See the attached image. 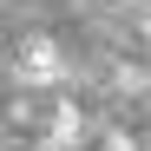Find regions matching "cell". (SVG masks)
Returning <instances> with one entry per match:
<instances>
[{"label":"cell","instance_id":"cell-5","mask_svg":"<svg viewBox=\"0 0 151 151\" xmlns=\"http://www.w3.org/2000/svg\"><path fill=\"white\" fill-rule=\"evenodd\" d=\"M138 151H151V145H138Z\"/></svg>","mask_w":151,"mask_h":151},{"label":"cell","instance_id":"cell-1","mask_svg":"<svg viewBox=\"0 0 151 151\" xmlns=\"http://www.w3.org/2000/svg\"><path fill=\"white\" fill-rule=\"evenodd\" d=\"M13 79L20 86H59L66 79V53H59L53 40H27L20 59H13Z\"/></svg>","mask_w":151,"mask_h":151},{"label":"cell","instance_id":"cell-4","mask_svg":"<svg viewBox=\"0 0 151 151\" xmlns=\"http://www.w3.org/2000/svg\"><path fill=\"white\" fill-rule=\"evenodd\" d=\"M105 151H138V138H125V132H112V138H105Z\"/></svg>","mask_w":151,"mask_h":151},{"label":"cell","instance_id":"cell-2","mask_svg":"<svg viewBox=\"0 0 151 151\" xmlns=\"http://www.w3.org/2000/svg\"><path fill=\"white\" fill-rule=\"evenodd\" d=\"M79 132H86V118H79V105L66 99V105L53 112V138H46V151H59V145H79Z\"/></svg>","mask_w":151,"mask_h":151},{"label":"cell","instance_id":"cell-6","mask_svg":"<svg viewBox=\"0 0 151 151\" xmlns=\"http://www.w3.org/2000/svg\"><path fill=\"white\" fill-rule=\"evenodd\" d=\"M0 151H7V145H0Z\"/></svg>","mask_w":151,"mask_h":151},{"label":"cell","instance_id":"cell-3","mask_svg":"<svg viewBox=\"0 0 151 151\" xmlns=\"http://www.w3.org/2000/svg\"><path fill=\"white\" fill-rule=\"evenodd\" d=\"M118 92H145V66H118Z\"/></svg>","mask_w":151,"mask_h":151}]
</instances>
